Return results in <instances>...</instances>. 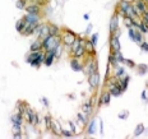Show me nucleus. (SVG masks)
<instances>
[{
  "instance_id": "obj_48",
  "label": "nucleus",
  "mask_w": 148,
  "mask_h": 139,
  "mask_svg": "<svg viewBox=\"0 0 148 139\" xmlns=\"http://www.w3.org/2000/svg\"><path fill=\"white\" fill-rule=\"evenodd\" d=\"M42 103H43V106L49 107V101H47V98H42Z\"/></svg>"
},
{
  "instance_id": "obj_25",
  "label": "nucleus",
  "mask_w": 148,
  "mask_h": 139,
  "mask_svg": "<svg viewBox=\"0 0 148 139\" xmlns=\"http://www.w3.org/2000/svg\"><path fill=\"white\" fill-rule=\"evenodd\" d=\"M23 118L24 116L22 115V114L15 112L14 115H12V121L13 122H18V124H22V122H23Z\"/></svg>"
},
{
  "instance_id": "obj_18",
  "label": "nucleus",
  "mask_w": 148,
  "mask_h": 139,
  "mask_svg": "<svg viewBox=\"0 0 148 139\" xmlns=\"http://www.w3.org/2000/svg\"><path fill=\"white\" fill-rule=\"evenodd\" d=\"M110 100H111V94L110 92H103L101 94V100H100V105H109L110 103Z\"/></svg>"
},
{
  "instance_id": "obj_33",
  "label": "nucleus",
  "mask_w": 148,
  "mask_h": 139,
  "mask_svg": "<svg viewBox=\"0 0 148 139\" xmlns=\"http://www.w3.org/2000/svg\"><path fill=\"white\" fill-rule=\"evenodd\" d=\"M111 53L114 54L115 59H116V61L119 63V64H120V63H123V61H124V56L121 55V53H120V51H111Z\"/></svg>"
},
{
  "instance_id": "obj_50",
  "label": "nucleus",
  "mask_w": 148,
  "mask_h": 139,
  "mask_svg": "<svg viewBox=\"0 0 148 139\" xmlns=\"http://www.w3.org/2000/svg\"><path fill=\"white\" fill-rule=\"evenodd\" d=\"M144 1H146V3H147V4H148V0H144Z\"/></svg>"
},
{
  "instance_id": "obj_13",
  "label": "nucleus",
  "mask_w": 148,
  "mask_h": 139,
  "mask_svg": "<svg viewBox=\"0 0 148 139\" xmlns=\"http://www.w3.org/2000/svg\"><path fill=\"white\" fill-rule=\"evenodd\" d=\"M117 27H119V18H117V14H115V15H112V18L110 21V33L111 35H114L117 31Z\"/></svg>"
},
{
  "instance_id": "obj_19",
  "label": "nucleus",
  "mask_w": 148,
  "mask_h": 139,
  "mask_svg": "<svg viewBox=\"0 0 148 139\" xmlns=\"http://www.w3.org/2000/svg\"><path fill=\"white\" fill-rule=\"evenodd\" d=\"M42 49H43L42 40H36L35 42H32L29 50H31V51H40V50H42Z\"/></svg>"
},
{
  "instance_id": "obj_6",
  "label": "nucleus",
  "mask_w": 148,
  "mask_h": 139,
  "mask_svg": "<svg viewBox=\"0 0 148 139\" xmlns=\"http://www.w3.org/2000/svg\"><path fill=\"white\" fill-rule=\"evenodd\" d=\"M107 86H109V92H110L111 96H115V97L121 96L123 91H121V88H120L119 80H112L107 84Z\"/></svg>"
},
{
  "instance_id": "obj_47",
  "label": "nucleus",
  "mask_w": 148,
  "mask_h": 139,
  "mask_svg": "<svg viewBox=\"0 0 148 139\" xmlns=\"http://www.w3.org/2000/svg\"><path fill=\"white\" fill-rule=\"evenodd\" d=\"M13 138H14V139H21V138H23V137H22L21 133H18V134H13Z\"/></svg>"
},
{
  "instance_id": "obj_31",
  "label": "nucleus",
  "mask_w": 148,
  "mask_h": 139,
  "mask_svg": "<svg viewBox=\"0 0 148 139\" xmlns=\"http://www.w3.org/2000/svg\"><path fill=\"white\" fill-rule=\"evenodd\" d=\"M78 120L82 125H87V114L84 112H79L78 114Z\"/></svg>"
},
{
  "instance_id": "obj_27",
  "label": "nucleus",
  "mask_w": 148,
  "mask_h": 139,
  "mask_svg": "<svg viewBox=\"0 0 148 139\" xmlns=\"http://www.w3.org/2000/svg\"><path fill=\"white\" fill-rule=\"evenodd\" d=\"M91 102H92V101H88V102H86L83 106H82V111H83L84 114H87V115H88V114L92 111V105H91Z\"/></svg>"
},
{
  "instance_id": "obj_16",
  "label": "nucleus",
  "mask_w": 148,
  "mask_h": 139,
  "mask_svg": "<svg viewBox=\"0 0 148 139\" xmlns=\"http://www.w3.org/2000/svg\"><path fill=\"white\" fill-rule=\"evenodd\" d=\"M51 130H53V132L55 133L56 135H61L63 129H61V125L59 124V121H57V120H54V119H53V124H51Z\"/></svg>"
},
{
  "instance_id": "obj_12",
  "label": "nucleus",
  "mask_w": 148,
  "mask_h": 139,
  "mask_svg": "<svg viewBox=\"0 0 148 139\" xmlns=\"http://www.w3.org/2000/svg\"><path fill=\"white\" fill-rule=\"evenodd\" d=\"M55 53L54 51H46V56H45V61H43V64L46 65V67H51L54 63V60H55Z\"/></svg>"
},
{
  "instance_id": "obj_39",
  "label": "nucleus",
  "mask_w": 148,
  "mask_h": 139,
  "mask_svg": "<svg viewBox=\"0 0 148 139\" xmlns=\"http://www.w3.org/2000/svg\"><path fill=\"white\" fill-rule=\"evenodd\" d=\"M61 135H63V137H65V138H72V137H74V135H73V132H69V130H64V129H63V132H61Z\"/></svg>"
},
{
  "instance_id": "obj_5",
  "label": "nucleus",
  "mask_w": 148,
  "mask_h": 139,
  "mask_svg": "<svg viewBox=\"0 0 148 139\" xmlns=\"http://www.w3.org/2000/svg\"><path fill=\"white\" fill-rule=\"evenodd\" d=\"M75 40H77V35L74 33V32L69 31V29H67L65 33L61 36V42L64 43L65 46H72Z\"/></svg>"
},
{
  "instance_id": "obj_26",
  "label": "nucleus",
  "mask_w": 148,
  "mask_h": 139,
  "mask_svg": "<svg viewBox=\"0 0 148 139\" xmlns=\"http://www.w3.org/2000/svg\"><path fill=\"white\" fill-rule=\"evenodd\" d=\"M144 130H146L144 125L143 124H138L137 125V128H135V130H134V135H135V137H139V135L143 134Z\"/></svg>"
},
{
  "instance_id": "obj_44",
  "label": "nucleus",
  "mask_w": 148,
  "mask_h": 139,
  "mask_svg": "<svg viewBox=\"0 0 148 139\" xmlns=\"http://www.w3.org/2000/svg\"><path fill=\"white\" fill-rule=\"evenodd\" d=\"M142 100H143V101H147L148 100V92L147 91L142 92Z\"/></svg>"
},
{
  "instance_id": "obj_30",
  "label": "nucleus",
  "mask_w": 148,
  "mask_h": 139,
  "mask_svg": "<svg viewBox=\"0 0 148 139\" xmlns=\"http://www.w3.org/2000/svg\"><path fill=\"white\" fill-rule=\"evenodd\" d=\"M123 19H124V24L127 28H130V27H133V23H134V19L131 17H128V15H125V17H123Z\"/></svg>"
},
{
  "instance_id": "obj_9",
  "label": "nucleus",
  "mask_w": 148,
  "mask_h": 139,
  "mask_svg": "<svg viewBox=\"0 0 148 139\" xmlns=\"http://www.w3.org/2000/svg\"><path fill=\"white\" fill-rule=\"evenodd\" d=\"M50 36V28H49V24H41V29L40 33H38V39L40 40H45Z\"/></svg>"
},
{
  "instance_id": "obj_28",
  "label": "nucleus",
  "mask_w": 148,
  "mask_h": 139,
  "mask_svg": "<svg viewBox=\"0 0 148 139\" xmlns=\"http://www.w3.org/2000/svg\"><path fill=\"white\" fill-rule=\"evenodd\" d=\"M96 129H97V126H96V120H92V121L88 124V129H87V132H88V134H95Z\"/></svg>"
},
{
  "instance_id": "obj_32",
  "label": "nucleus",
  "mask_w": 148,
  "mask_h": 139,
  "mask_svg": "<svg viewBox=\"0 0 148 139\" xmlns=\"http://www.w3.org/2000/svg\"><path fill=\"white\" fill-rule=\"evenodd\" d=\"M27 106L26 105H22V103H18L17 105V112H19V114H22V115L24 116V114L27 112Z\"/></svg>"
},
{
  "instance_id": "obj_15",
  "label": "nucleus",
  "mask_w": 148,
  "mask_h": 139,
  "mask_svg": "<svg viewBox=\"0 0 148 139\" xmlns=\"http://www.w3.org/2000/svg\"><path fill=\"white\" fill-rule=\"evenodd\" d=\"M84 42H86V41H84ZM84 42L82 43V45L79 46V47L77 49V50H75V51H74V53L72 54V55L74 56V58L81 59V58H83V56H84V54H86V47H84Z\"/></svg>"
},
{
  "instance_id": "obj_17",
  "label": "nucleus",
  "mask_w": 148,
  "mask_h": 139,
  "mask_svg": "<svg viewBox=\"0 0 148 139\" xmlns=\"http://www.w3.org/2000/svg\"><path fill=\"white\" fill-rule=\"evenodd\" d=\"M84 47H86V53L89 54L91 56H93L96 54V50H95L96 46L93 45L91 41H86V42H84Z\"/></svg>"
},
{
  "instance_id": "obj_42",
  "label": "nucleus",
  "mask_w": 148,
  "mask_h": 139,
  "mask_svg": "<svg viewBox=\"0 0 148 139\" xmlns=\"http://www.w3.org/2000/svg\"><path fill=\"white\" fill-rule=\"evenodd\" d=\"M15 5H17L18 9H24V8H26V5H24V0H18Z\"/></svg>"
},
{
  "instance_id": "obj_51",
  "label": "nucleus",
  "mask_w": 148,
  "mask_h": 139,
  "mask_svg": "<svg viewBox=\"0 0 148 139\" xmlns=\"http://www.w3.org/2000/svg\"><path fill=\"white\" fill-rule=\"evenodd\" d=\"M24 1H28V0H24Z\"/></svg>"
},
{
  "instance_id": "obj_46",
  "label": "nucleus",
  "mask_w": 148,
  "mask_h": 139,
  "mask_svg": "<svg viewBox=\"0 0 148 139\" xmlns=\"http://www.w3.org/2000/svg\"><path fill=\"white\" fill-rule=\"evenodd\" d=\"M91 29H92V24L89 23V24H88V27H87V29H86V35L91 33Z\"/></svg>"
},
{
  "instance_id": "obj_38",
  "label": "nucleus",
  "mask_w": 148,
  "mask_h": 139,
  "mask_svg": "<svg viewBox=\"0 0 148 139\" xmlns=\"http://www.w3.org/2000/svg\"><path fill=\"white\" fill-rule=\"evenodd\" d=\"M123 63H124L127 67H129V68H134V67H135V63H134L133 60H130V59H125L124 58V61H123Z\"/></svg>"
},
{
  "instance_id": "obj_36",
  "label": "nucleus",
  "mask_w": 148,
  "mask_h": 139,
  "mask_svg": "<svg viewBox=\"0 0 148 139\" xmlns=\"http://www.w3.org/2000/svg\"><path fill=\"white\" fill-rule=\"evenodd\" d=\"M117 118H119L120 120H127L128 118H129V111L125 110V111H120L119 115H117Z\"/></svg>"
},
{
  "instance_id": "obj_2",
  "label": "nucleus",
  "mask_w": 148,
  "mask_h": 139,
  "mask_svg": "<svg viewBox=\"0 0 148 139\" xmlns=\"http://www.w3.org/2000/svg\"><path fill=\"white\" fill-rule=\"evenodd\" d=\"M131 5H133V10L137 14V17H142L148 10V5L144 0H134V3Z\"/></svg>"
},
{
  "instance_id": "obj_7",
  "label": "nucleus",
  "mask_w": 148,
  "mask_h": 139,
  "mask_svg": "<svg viewBox=\"0 0 148 139\" xmlns=\"http://www.w3.org/2000/svg\"><path fill=\"white\" fill-rule=\"evenodd\" d=\"M24 118L27 119V121H28L31 125H37L38 124V115L33 110H31L29 107L27 108V112L24 114Z\"/></svg>"
},
{
  "instance_id": "obj_34",
  "label": "nucleus",
  "mask_w": 148,
  "mask_h": 139,
  "mask_svg": "<svg viewBox=\"0 0 148 139\" xmlns=\"http://www.w3.org/2000/svg\"><path fill=\"white\" fill-rule=\"evenodd\" d=\"M43 121H45V128L46 129H51V124H53V119L50 118V116H45L43 118Z\"/></svg>"
},
{
  "instance_id": "obj_40",
  "label": "nucleus",
  "mask_w": 148,
  "mask_h": 139,
  "mask_svg": "<svg viewBox=\"0 0 148 139\" xmlns=\"http://www.w3.org/2000/svg\"><path fill=\"white\" fill-rule=\"evenodd\" d=\"M139 45H141V50H142V51H144V53H148V43H147V42H143V41H142Z\"/></svg>"
},
{
  "instance_id": "obj_37",
  "label": "nucleus",
  "mask_w": 148,
  "mask_h": 139,
  "mask_svg": "<svg viewBox=\"0 0 148 139\" xmlns=\"http://www.w3.org/2000/svg\"><path fill=\"white\" fill-rule=\"evenodd\" d=\"M21 125L22 124H18V122H13V133H14V134L21 133Z\"/></svg>"
},
{
  "instance_id": "obj_20",
  "label": "nucleus",
  "mask_w": 148,
  "mask_h": 139,
  "mask_svg": "<svg viewBox=\"0 0 148 139\" xmlns=\"http://www.w3.org/2000/svg\"><path fill=\"white\" fill-rule=\"evenodd\" d=\"M24 9L27 10V13H31V14H38V13H40V5L32 4V5H28V7H26Z\"/></svg>"
},
{
  "instance_id": "obj_45",
  "label": "nucleus",
  "mask_w": 148,
  "mask_h": 139,
  "mask_svg": "<svg viewBox=\"0 0 148 139\" xmlns=\"http://www.w3.org/2000/svg\"><path fill=\"white\" fill-rule=\"evenodd\" d=\"M69 125H70V130L75 133V124H74L73 121H69Z\"/></svg>"
},
{
  "instance_id": "obj_29",
  "label": "nucleus",
  "mask_w": 148,
  "mask_h": 139,
  "mask_svg": "<svg viewBox=\"0 0 148 139\" xmlns=\"http://www.w3.org/2000/svg\"><path fill=\"white\" fill-rule=\"evenodd\" d=\"M137 68H138V74L139 75H144L148 72V67L146 64H138Z\"/></svg>"
},
{
  "instance_id": "obj_3",
  "label": "nucleus",
  "mask_w": 148,
  "mask_h": 139,
  "mask_svg": "<svg viewBox=\"0 0 148 139\" xmlns=\"http://www.w3.org/2000/svg\"><path fill=\"white\" fill-rule=\"evenodd\" d=\"M119 8L121 10H124V13H125V15H128V17H131L133 19H137V14L134 13V10H133V5L130 4V3H128L127 0H121L120 1V4H119Z\"/></svg>"
},
{
  "instance_id": "obj_49",
  "label": "nucleus",
  "mask_w": 148,
  "mask_h": 139,
  "mask_svg": "<svg viewBox=\"0 0 148 139\" xmlns=\"http://www.w3.org/2000/svg\"><path fill=\"white\" fill-rule=\"evenodd\" d=\"M83 18H84V19H89V15H88V14H84Z\"/></svg>"
},
{
  "instance_id": "obj_22",
  "label": "nucleus",
  "mask_w": 148,
  "mask_h": 139,
  "mask_svg": "<svg viewBox=\"0 0 148 139\" xmlns=\"http://www.w3.org/2000/svg\"><path fill=\"white\" fill-rule=\"evenodd\" d=\"M24 18H26V21L28 22V23H33V22H38V19H40V15H38V14H31V13H28L27 15H24Z\"/></svg>"
},
{
  "instance_id": "obj_4",
  "label": "nucleus",
  "mask_w": 148,
  "mask_h": 139,
  "mask_svg": "<svg viewBox=\"0 0 148 139\" xmlns=\"http://www.w3.org/2000/svg\"><path fill=\"white\" fill-rule=\"evenodd\" d=\"M129 29V39L130 41H133V42H135V43H141L142 41H143V35H142V32L139 31L137 27H130V28H128Z\"/></svg>"
},
{
  "instance_id": "obj_10",
  "label": "nucleus",
  "mask_w": 148,
  "mask_h": 139,
  "mask_svg": "<svg viewBox=\"0 0 148 139\" xmlns=\"http://www.w3.org/2000/svg\"><path fill=\"white\" fill-rule=\"evenodd\" d=\"M110 47H111V51H120L121 46H120L119 37H116V36H114V35H111V39H110Z\"/></svg>"
},
{
  "instance_id": "obj_35",
  "label": "nucleus",
  "mask_w": 148,
  "mask_h": 139,
  "mask_svg": "<svg viewBox=\"0 0 148 139\" xmlns=\"http://www.w3.org/2000/svg\"><path fill=\"white\" fill-rule=\"evenodd\" d=\"M138 29L142 32V33H148V26L147 24H144L143 22H139V26H138Z\"/></svg>"
},
{
  "instance_id": "obj_8",
  "label": "nucleus",
  "mask_w": 148,
  "mask_h": 139,
  "mask_svg": "<svg viewBox=\"0 0 148 139\" xmlns=\"http://www.w3.org/2000/svg\"><path fill=\"white\" fill-rule=\"evenodd\" d=\"M88 83L91 86V88H97L98 84H100V74H98V72H95L88 75Z\"/></svg>"
},
{
  "instance_id": "obj_23",
  "label": "nucleus",
  "mask_w": 148,
  "mask_h": 139,
  "mask_svg": "<svg viewBox=\"0 0 148 139\" xmlns=\"http://www.w3.org/2000/svg\"><path fill=\"white\" fill-rule=\"evenodd\" d=\"M115 77L116 78H123L125 77V69L123 67H115Z\"/></svg>"
},
{
  "instance_id": "obj_41",
  "label": "nucleus",
  "mask_w": 148,
  "mask_h": 139,
  "mask_svg": "<svg viewBox=\"0 0 148 139\" xmlns=\"http://www.w3.org/2000/svg\"><path fill=\"white\" fill-rule=\"evenodd\" d=\"M97 41H98V33H93L92 37H91V42L96 46V45H97Z\"/></svg>"
},
{
  "instance_id": "obj_14",
  "label": "nucleus",
  "mask_w": 148,
  "mask_h": 139,
  "mask_svg": "<svg viewBox=\"0 0 148 139\" xmlns=\"http://www.w3.org/2000/svg\"><path fill=\"white\" fill-rule=\"evenodd\" d=\"M86 72H87V75L97 72V64H96V61H93L92 59L88 60V63L86 64Z\"/></svg>"
},
{
  "instance_id": "obj_43",
  "label": "nucleus",
  "mask_w": 148,
  "mask_h": 139,
  "mask_svg": "<svg viewBox=\"0 0 148 139\" xmlns=\"http://www.w3.org/2000/svg\"><path fill=\"white\" fill-rule=\"evenodd\" d=\"M142 22H143L144 24H147V26H148V10H147L146 13H144L143 15H142Z\"/></svg>"
},
{
  "instance_id": "obj_11",
  "label": "nucleus",
  "mask_w": 148,
  "mask_h": 139,
  "mask_svg": "<svg viewBox=\"0 0 148 139\" xmlns=\"http://www.w3.org/2000/svg\"><path fill=\"white\" fill-rule=\"evenodd\" d=\"M70 68H72L74 72H82V70L84 69L83 64H82V63L79 61V59H77V58H73L70 60Z\"/></svg>"
},
{
  "instance_id": "obj_21",
  "label": "nucleus",
  "mask_w": 148,
  "mask_h": 139,
  "mask_svg": "<svg viewBox=\"0 0 148 139\" xmlns=\"http://www.w3.org/2000/svg\"><path fill=\"white\" fill-rule=\"evenodd\" d=\"M128 83H129V77L128 75H125V77H123L121 80H119V84H120V88H121V91H127L128 88Z\"/></svg>"
},
{
  "instance_id": "obj_24",
  "label": "nucleus",
  "mask_w": 148,
  "mask_h": 139,
  "mask_svg": "<svg viewBox=\"0 0 148 139\" xmlns=\"http://www.w3.org/2000/svg\"><path fill=\"white\" fill-rule=\"evenodd\" d=\"M49 28H50V35L51 36H60V31L59 27L55 24H49Z\"/></svg>"
},
{
  "instance_id": "obj_1",
  "label": "nucleus",
  "mask_w": 148,
  "mask_h": 139,
  "mask_svg": "<svg viewBox=\"0 0 148 139\" xmlns=\"http://www.w3.org/2000/svg\"><path fill=\"white\" fill-rule=\"evenodd\" d=\"M60 43H61V37H60V36H51V35L47 37V39H45L42 41V45H43L45 51L55 50Z\"/></svg>"
}]
</instances>
